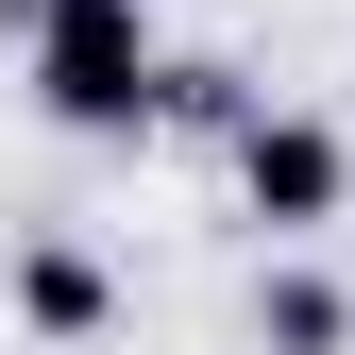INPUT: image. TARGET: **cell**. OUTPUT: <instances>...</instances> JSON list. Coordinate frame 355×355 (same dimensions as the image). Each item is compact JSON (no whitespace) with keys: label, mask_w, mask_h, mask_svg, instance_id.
<instances>
[{"label":"cell","mask_w":355,"mask_h":355,"mask_svg":"<svg viewBox=\"0 0 355 355\" xmlns=\"http://www.w3.org/2000/svg\"><path fill=\"white\" fill-rule=\"evenodd\" d=\"M0 304H17L34 355H85V338L119 322V271H102L85 237H17V254H0Z\"/></svg>","instance_id":"3"},{"label":"cell","mask_w":355,"mask_h":355,"mask_svg":"<svg viewBox=\"0 0 355 355\" xmlns=\"http://www.w3.org/2000/svg\"><path fill=\"white\" fill-rule=\"evenodd\" d=\"M254 355H355V288L304 271V254H271L254 271Z\"/></svg>","instance_id":"4"},{"label":"cell","mask_w":355,"mask_h":355,"mask_svg":"<svg viewBox=\"0 0 355 355\" xmlns=\"http://www.w3.org/2000/svg\"><path fill=\"white\" fill-rule=\"evenodd\" d=\"M254 119V85L220 68V51H169V136H237Z\"/></svg>","instance_id":"5"},{"label":"cell","mask_w":355,"mask_h":355,"mask_svg":"<svg viewBox=\"0 0 355 355\" xmlns=\"http://www.w3.org/2000/svg\"><path fill=\"white\" fill-rule=\"evenodd\" d=\"M220 153H237V203L271 220V237H322V220L355 203V136H338V119H304V102H254Z\"/></svg>","instance_id":"2"},{"label":"cell","mask_w":355,"mask_h":355,"mask_svg":"<svg viewBox=\"0 0 355 355\" xmlns=\"http://www.w3.org/2000/svg\"><path fill=\"white\" fill-rule=\"evenodd\" d=\"M17 51H34V119L85 136V153H119V136L169 119V34H153V0H17Z\"/></svg>","instance_id":"1"}]
</instances>
